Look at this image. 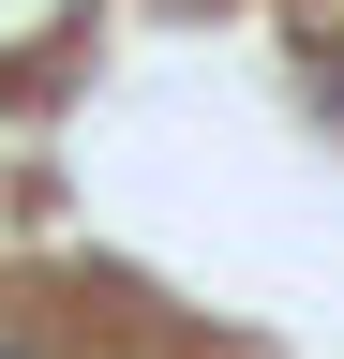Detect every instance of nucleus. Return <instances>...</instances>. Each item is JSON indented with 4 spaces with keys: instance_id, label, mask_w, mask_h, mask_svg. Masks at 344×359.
Here are the masks:
<instances>
[{
    "instance_id": "1",
    "label": "nucleus",
    "mask_w": 344,
    "mask_h": 359,
    "mask_svg": "<svg viewBox=\"0 0 344 359\" xmlns=\"http://www.w3.org/2000/svg\"><path fill=\"white\" fill-rule=\"evenodd\" d=\"M0 359H30V344H0Z\"/></svg>"
}]
</instances>
